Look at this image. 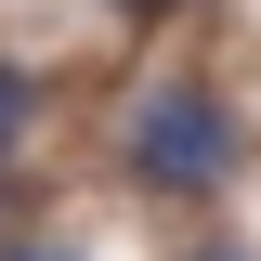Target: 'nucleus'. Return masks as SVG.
<instances>
[{
  "instance_id": "nucleus-1",
  "label": "nucleus",
  "mask_w": 261,
  "mask_h": 261,
  "mask_svg": "<svg viewBox=\"0 0 261 261\" xmlns=\"http://www.w3.org/2000/svg\"><path fill=\"white\" fill-rule=\"evenodd\" d=\"M118 157H130V183H144V196H222L235 170H248V144H235V105H222V92L157 79V92L130 105Z\"/></svg>"
},
{
  "instance_id": "nucleus-5",
  "label": "nucleus",
  "mask_w": 261,
  "mask_h": 261,
  "mask_svg": "<svg viewBox=\"0 0 261 261\" xmlns=\"http://www.w3.org/2000/svg\"><path fill=\"white\" fill-rule=\"evenodd\" d=\"M118 13H170V0H118Z\"/></svg>"
},
{
  "instance_id": "nucleus-3",
  "label": "nucleus",
  "mask_w": 261,
  "mask_h": 261,
  "mask_svg": "<svg viewBox=\"0 0 261 261\" xmlns=\"http://www.w3.org/2000/svg\"><path fill=\"white\" fill-rule=\"evenodd\" d=\"M0 261H92V248H79V235H13Z\"/></svg>"
},
{
  "instance_id": "nucleus-2",
  "label": "nucleus",
  "mask_w": 261,
  "mask_h": 261,
  "mask_svg": "<svg viewBox=\"0 0 261 261\" xmlns=\"http://www.w3.org/2000/svg\"><path fill=\"white\" fill-rule=\"evenodd\" d=\"M27 118H39V79H27V65H0V157L27 144Z\"/></svg>"
},
{
  "instance_id": "nucleus-4",
  "label": "nucleus",
  "mask_w": 261,
  "mask_h": 261,
  "mask_svg": "<svg viewBox=\"0 0 261 261\" xmlns=\"http://www.w3.org/2000/svg\"><path fill=\"white\" fill-rule=\"evenodd\" d=\"M196 261H261V248H248V235H209V248H196Z\"/></svg>"
}]
</instances>
